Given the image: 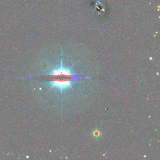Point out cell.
I'll use <instances>...</instances> for the list:
<instances>
[{"instance_id":"1","label":"cell","mask_w":160,"mask_h":160,"mask_svg":"<svg viewBox=\"0 0 160 160\" xmlns=\"http://www.w3.org/2000/svg\"><path fill=\"white\" fill-rule=\"evenodd\" d=\"M49 76L50 77L49 80L50 89L55 88L59 90L61 93L65 90L72 89V83L75 80L85 78L76 77L72 74L71 68H65L62 60H61L60 66L51 70Z\"/></svg>"}]
</instances>
